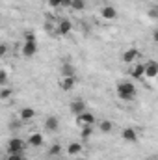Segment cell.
I'll use <instances>...</instances> for the list:
<instances>
[{"instance_id": "cell-9", "label": "cell", "mask_w": 158, "mask_h": 160, "mask_svg": "<svg viewBox=\"0 0 158 160\" xmlns=\"http://www.w3.org/2000/svg\"><path fill=\"white\" fill-rule=\"evenodd\" d=\"M121 138H123L126 143H136V142H138V132H136L132 127H126V128H123Z\"/></svg>"}, {"instance_id": "cell-5", "label": "cell", "mask_w": 158, "mask_h": 160, "mask_svg": "<svg viewBox=\"0 0 158 160\" xmlns=\"http://www.w3.org/2000/svg\"><path fill=\"white\" fill-rule=\"evenodd\" d=\"M75 86H77V75L60 78V89H63V91H71V89H75Z\"/></svg>"}, {"instance_id": "cell-11", "label": "cell", "mask_w": 158, "mask_h": 160, "mask_svg": "<svg viewBox=\"0 0 158 160\" xmlns=\"http://www.w3.org/2000/svg\"><path fill=\"white\" fill-rule=\"evenodd\" d=\"M60 128V119L56 118V116H48L47 119H45V130H48V132H56Z\"/></svg>"}, {"instance_id": "cell-12", "label": "cell", "mask_w": 158, "mask_h": 160, "mask_svg": "<svg viewBox=\"0 0 158 160\" xmlns=\"http://www.w3.org/2000/svg\"><path fill=\"white\" fill-rule=\"evenodd\" d=\"M101 15L104 17V21H114V19H117V9L114 6H104L101 9Z\"/></svg>"}, {"instance_id": "cell-3", "label": "cell", "mask_w": 158, "mask_h": 160, "mask_svg": "<svg viewBox=\"0 0 158 160\" xmlns=\"http://www.w3.org/2000/svg\"><path fill=\"white\" fill-rule=\"evenodd\" d=\"M24 151V142L21 138H11L7 142V155H13V153H22Z\"/></svg>"}, {"instance_id": "cell-26", "label": "cell", "mask_w": 158, "mask_h": 160, "mask_svg": "<svg viewBox=\"0 0 158 160\" xmlns=\"http://www.w3.org/2000/svg\"><path fill=\"white\" fill-rule=\"evenodd\" d=\"M24 41H36L34 32H24Z\"/></svg>"}, {"instance_id": "cell-20", "label": "cell", "mask_w": 158, "mask_h": 160, "mask_svg": "<svg viewBox=\"0 0 158 160\" xmlns=\"http://www.w3.org/2000/svg\"><path fill=\"white\" fill-rule=\"evenodd\" d=\"M71 8L77 9V11H82V9L86 8V0H73V2H71Z\"/></svg>"}, {"instance_id": "cell-30", "label": "cell", "mask_w": 158, "mask_h": 160, "mask_svg": "<svg viewBox=\"0 0 158 160\" xmlns=\"http://www.w3.org/2000/svg\"><path fill=\"white\" fill-rule=\"evenodd\" d=\"M156 11H158V2H156Z\"/></svg>"}, {"instance_id": "cell-27", "label": "cell", "mask_w": 158, "mask_h": 160, "mask_svg": "<svg viewBox=\"0 0 158 160\" xmlns=\"http://www.w3.org/2000/svg\"><path fill=\"white\" fill-rule=\"evenodd\" d=\"M6 52H7V47H6V45L2 43V45H0V56H4Z\"/></svg>"}, {"instance_id": "cell-2", "label": "cell", "mask_w": 158, "mask_h": 160, "mask_svg": "<svg viewBox=\"0 0 158 160\" xmlns=\"http://www.w3.org/2000/svg\"><path fill=\"white\" fill-rule=\"evenodd\" d=\"M77 125H78L80 128H82V127H93V125H95V116H93L89 110H86L84 114L77 116Z\"/></svg>"}, {"instance_id": "cell-6", "label": "cell", "mask_w": 158, "mask_h": 160, "mask_svg": "<svg viewBox=\"0 0 158 160\" xmlns=\"http://www.w3.org/2000/svg\"><path fill=\"white\" fill-rule=\"evenodd\" d=\"M143 65H145V78H156L158 77V62L149 60Z\"/></svg>"}, {"instance_id": "cell-17", "label": "cell", "mask_w": 158, "mask_h": 160, "mask_svg": "<svg viewBox=\"0 0 158 160\" xmlns=\"http://www.w3.org/2000/svg\"><path fill=\"white\" fill-rule=\"evenodd\" d=\"M112 128H114V123H112L110 119L101 121V125H99V130H101V132H104V134H108V132H110Z\"/></svg>"}, {"instance_id": "cell-29", "label": "cell", "mask_w": 158, "mask_h": 160, "mask_svg": "<svg viewBox=\"0 0 158 160\" xmlns=\"http://www.w3.org/2000/svg\"><path fill=\"white\" fill-rule=\"evenodd\" d=\"M145 160H155V158H145Z\"/></svg>"}, {"instance_id": "cell-18", "label": "cell", "mask_w": 158, "mask_h": 160, "mask_svg": "<svg viewBox=\"0 0 158 160\" xmlns=\"http://www.w3.org/2000/svg\"><path fill=\"white\" fill-rule=\"evenodd\" d=\"M73 0H48L50 8H62V6H71Z\"/></svg>"}, {"instance_id": "cell-25", "label": "cell", "mask_w": 158, "mask_h": 160, "mask_svg": "<svg viewBox=\"0 0 158 160\" xmlns=\"http://www.w3.org/2000/svg\"><path fill=\"white\" fill-rule=\"evenodd\" d=\"M6 82H7V71L2 69L0 71V84H6Z\"/></svg>"}, {"instance_id": "cell-28", "label": "cell", "mask_w": 158, "mask_h": 160, "mask_svg": "<svg viewBox=\"0 0 158 160\" xmlns=\"http://www.w3.org/2000/svg\"><path fill=\"white\" fill-rule=\"evenodd\" d=\"M153 39L158 43V30H155V34H153Z\"/></svg>"}, {"instance_id": "cell-10", "label": "cell", "mask_w": 158, "mask_h": 160, "mask_svg": "<svg viewBox=\"0 0 158 160\" xmlns=\"http://www.w3.org/2000/svg\"><path fill=\"white\" fill-rule=\"evenodd\" d=\"M69 108H71V112H73L75 116H80V114H84V112L87 110V104H86V101H82V99H75Z\"/></svg>"}, {"instance_id": "cell-16", "label": "cell", "mask_w": 158, "mask_h": 160, "mask_svg": "<svg viewBox=\"0 0 158 160\" xmlns=\"http://www.w3.org/2000/svg\"><path fill=\"white\" fill-rule=\"evenodd\" d=\"M80 151H82V143H78V142H71L67 145V155H71V157L80 155Z\"/></svg>"}, {"instance_id": "cell-1", "label": "cell", "mask_w": 158, "mask_h": 160, "mask_svg": "<svg viewBox=\"0 0 158 160\" xmlns=\"http://www.w3.org/2000/svg\"><path fill=\"white\" fill-rule=\"evenodd\" d=\"M117 97L121 101H134V97L138 95V89H136V86L132 84V82H128V80H125V82H119L117 84Z\"/></svg>"}, {"instance_id": "cell-4", "label": "cell", "mask_w": 158, "mask_h": 160, "mask_svg": "<svg viewBox=\"0 0 158 160\" xmlns=\"http://www.w3.org/2000/svg\"><path fill=\"white\" fill-rule=\"evenodd\" d=\"M21 52H22L24 58H32V56H36V54H37V43H36V41H24Z\"/></svg>"}, {"instance_id": "cell-19", "label": "cell", "mask_w": 158, "mask_h": 160, "mask_svg": "<svg viewBox=\"0 0 158 160\" xmlns=\"http://www.w3.org/2000/svg\"><path fill=\"white\" fill-rule=\"evenodd\" d=\"M91 134H93V127H82V132H80V138L82 140L91 138Z\"/></svg>"}, {"instance_id": "cell-23", "label": "cell", "mask_w": 158, "mask_h": 160, "mask_svg": "<svg viewBox=\"0 0 158 160\" xmlns=\"http://www.w3.org/2000/svg\"><path fill=\"white\" fill-rule=\"evenodd\" d=\"M11 93H13V91H11L9 88H2V91H0V99H2V101H7V99L11 97Z\"/></svg>"}, {"instance_id": "cell-14", "label": "cell", "mask_w": 158, "mask_h": 160, "mask_svg": "<svg viewBox=\"0 0 158 160\" xmlns=\"http://www.w3.org/2000/svg\"><path fill=\"white\" fill-rule=\"evenodd\" d=\"M43 142H45V138H43V134H39V132H34V134L28 136V145L30 147H41Z\"/></svg>"}, {"instance_id": "cell-8", "label": "cell", "mask_w": 158, "mask_h": 160, "mask_svg": "<svg viewBox=\"0 0 158 160\" xmlns=\"http://www.w3.org/2000/svg\"><path fill=\"white\" fill-rule=\"evenodd\" d=\"M138 48H134V47H130V48H126L125 52H123V56H121V60L125 62V63H136V60H138Z\"/></svg>"}, {"instance_id": "cell-21", "label": "cell", "mask_w": 158, "mask_h": 160, "mask_svg": "<svg viewBox=\"0 0 158 160\" xmlns=\"http://www.w3.org/2000/svg\"><path fill=\"white\" fill-rule=\"evenodd\" d=\"M62 73H63V77H71V75H75V69H73L71 63H65V65L62 67Z\"/></svg>"}, {"instance_id": "cell-24", "label": "cell", "mask_w": 158, "mask_h": 160, "mask_svg": "<svg viewBox=\"0 0 158 160\" xmlns=\"http://www.w3.org/2000/svg\"><path fill=\"white\" fill-rule=\"evenodd\" d=\"M6 160H24V157H22V153H13V155H7Z\"/></svg>"}, {"instance_id": "cell-15", "label": "cell", "mask_w": 158, "mask_h": 160, "mask_svg": "<svg viewBox=\"0 0 158 160\" xmlns=\"http://www.w3.org/2000/svg\"><path fill=\"white\" fill-rule=\"evenodd\" d=\"M34 116H36V110H34V108H30V106L21 108V119H22V121L34 119Z\"/></svg>"}, {"instance_id": "cell-13", "label": "cell", "mask_w": 158, "mask_h": 160, "mask_svg": "<svg viewBox=\"0 0 158 160\" xmlns=\"http://www.w3.org/2000/svg\"><path fill=\"white\" fill-rule=\"evenodd\" d=\"M71 30H73V24H71V21H67V19H62V21L58 22V34H60V36H69V34H71Z\"/></svg>"}, {"instance_id": "cell-22", "label": "cell", "mask_w": 158, "mask_h": 160, "mask_svg": "<svg viewBox=\"0 0 158 160\" xmlns=\"http://www.w3.org/2000/svg\"><path fill=\"white\" fill-rule=\"evenodd\" d=\"M60 153H62V147H60L58 143H56V145H52V147L48 149V157H50V158H54V157H58Z\"/></svg>"}, {"instance_id": "cell-7", "label": "cell", "mask_w": 158, "mask_h": 160, "mask_svg": "<svg viewBox=\"0 0 158 160\" xmlns=\"http://www.w3.org/2000/svg\"><path fill=\"white\" fill-rule=\"evenodd\" d=\"M130 77L134 80H143L145 78V65L143 63H134L130 67Z\"/></svg>"}]
</instances>
